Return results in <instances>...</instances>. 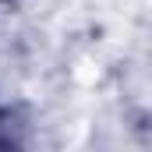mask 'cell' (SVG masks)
Returning a JSON list of instances; mask_svg holds the SVG:
<instances>
[{"label":"cell","mask_w":152,"mask_h":152,"mask_svg":"<svg viewBox=\"0 0 152 152\" xmlns=\"http://www.w3.org/2000/svg\"><path fill=\"white\" fill-rule=\"evenodd\" d=\"M0 4H4V0H0Z\"/></svg>","instance_id":"obj_1"}]
</instances>
